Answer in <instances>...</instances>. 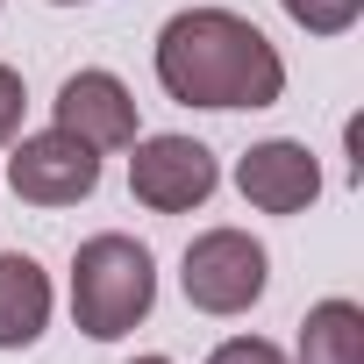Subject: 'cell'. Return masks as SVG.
Instances as JSON below:
<instances>
[{
    "label": "cell",
    "instance_id": "cell-1",
    "mask_svg": "<svg viewBox=\"0 0 364 364\" xmlns=\"http://www.w3.org/2000/svg\"><path fill=\"white\" fill-rule=\"evenodd\" d=\"M150 72H157V86L178 107L236 114V107H279L286 100V58H279V43L250 15H236V8H178L157 29Z\"/></svg>",
    "mask_w": 364,
    "mask_h": 364
},
{
    "label": "cell",
    "instance_id": "cell-2",
    "mask_svg": "<svg viewBox=\"0 0 364 364\" xmlns=\"http://www.w3.org/2000/svg\"><path fill=\"white\" fill-rule=\"evenodd\" d=\"M157 307V257L122 236V229H100L72 250V321L93 336V343H122L129 328H143Z\"/></svg>",
    "mask_w": 364,
    "mask_h": 364
},
{
    "label": "cell",
    "instance_id": "cell-3",
    "mask_svg": "<svg viewBox=\"0 0 364 364\" xmlns=\"http://www.w3.org/2000/svg\"><path fill=\"white\" fill-rule=\"evenodd\" d=\"M178 286H186V307H200L215 321L250 314L272 286V250L250 229H200L178 257Z\"/></svg>",
    "mask_w": 364,
    "mask_h": 364
},
{
    "label": "cell",
    "instance_id": "cell-4",
    "mask_svg": "<svg viewBox=\"0 0 364 364\" xmlns=\"http://www.w3.org/2000/svg\"><path fill=\"white\" fill-rule=\"evenodd\" d=\"M129 150H136L129 157V193L150 215H193L222 186V164L200 136H136Z\"/></svg>",
    "mask_w": 364,
    "mask_h": 364
},
{
    "label": "cell",
    "instance_id": "cell-5",
    "mask_svg": "<svg viewBox=\"0 0 364 364\" xmlns=\"http://www.w3.org/2000/svg\"><path fill=\"white\" fill-rule=\"evenodd\" d=\"M8 186H15V200H29V208H79V200L100 193V150H86V143L65 136V129L15 136V143H8Z\"/></svg>",
    "mask_w": 364,
    "mask_h": 364
},
{
    "label": "cell",
    "instance_id": "cell-6",
    "mask_svg": "<svg viewBox=\"0 0 364 364\" xmlns=\"http://www.w3.org/2000/svg\"><path fill=\"white\" fill-rule=\"evenodd\" d=\"M236 193L257 215H307L321 200V164L300 136H264L236 157Z\"/></svg>",
    "mask_w": 364,
    "mask_h": 364
},
{
    "label": "cell",
    "instance_id": "cell-7",
    "mask_svg": "<svg viewBox=\"0 0 364 364\" xmlns=\"http://www.w3.org/2000/svg\"><path fill=\"white\" fill-rule=\"evenodd\" d=\"M50 129H65V136H79L86 150H129L143 129H136V93L114 79V72H100V65H86V72H72L65 86H58V100H50Z\"/></svg>",
    "mask_w": 364,
    "mask_h": 364
},
{
    "label": "cell",
    "instance_id": "cell-8",
    "mask_svg": "<svg viewBox=\"0 0 364 364\" xmlns=\"http://www.w3.org/2000/svg\"><path fill=\"white\" fill-rule=\"evenodd\" d=\"M50 272L29 250H0V350H36L50 328Z\"/></svg>",
    "mask_w": 364,
    "mask_h": 364
},
{
    "label": "cell",
    "instance_id": "cell-9",
    "mask_svg": "<svg viewBox=\"0 0 364 364\" xmlns=\"http://www.w3.org/2000/svg\"><path fill=\"white\" fill-rule=\"evenodd\" d=\"M293 364H364V307L328 293L300 314V343H293Z\"/></svg>",
    "mask_w": 364,
    "mask_h": 364
},
{
    "label": "cell",
    "instance_id": "cell-10",
    "mask_svg": "<svg viewBox=\"0 0 364 364\" xmlns=\"http://www.w3.org/2000/svg\"><path fill=\"white\" fill-rule=\"evenodd\" d=\"M286 22L307 29V36H350L357 15H364V0H279Z\"/></svg>",
    "mask_w": 364,
    "mask_h": 364
},
{
    "label": "cell",
    "instance_id": "cell-11",
    "mask_svg": "<svg viewBox=\"0 0 364 364\" xmlns=\"http://www.w3.org/2000/svg\"><path fill=\"white\" fill-rule=\"evenodd\" d=\"M208 364H293V357L279 343H264V336H229V343L208 350Z\"/></svg>",
    "mask_w": 364,
    "mask_h": 364
},
{
    "label": "cell",
    "instance_id": "cell-12",
    "mask_svg": "<svg viewBox=\"0 0 364 364\" xmlns=\"http://www.w3.org/2000/svg\"><path fill=\"white\" fill-rule=\"evenodd\" d=\"M22 107H29V86H22V72H15V65H0V150H8V143L22 136Z\"/></svg>",
    "mask_w": 364,
    "mask_h": 364
},
{
    "label": "cell",
    "instance_id": "cell-13",
    "mask_svg": "<svg viewBox=\"0 0 364 364\" xmlns=\"http://www.w3.org/2000/svg\"><path fill=\"white\" fill-rule=\"evenodd\" d=\"M129 364H171V357H129Z\"/></svg>",
    "mask_w": 364,
    "mask_h": 364
},
{
    "label": "cell",
    "instance_id": "cell-14",
    "mask_svg": "<svg viewBox=\"0 0 364 364\" xmlns=\"http://www.w3.org/2000/svg\"><path fill=\"white\" fill-rule=\"evenodd\" d=\"M50 8H79V0H50Z\"/></svg>",
    "mask_w": 364,
    "mask_h": 364
}]
</instances>
